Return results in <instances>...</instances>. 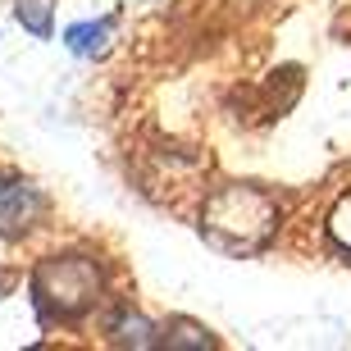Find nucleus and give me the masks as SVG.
<instances>
[{
	"instance_id": "obj_1",
	"label": "nucleus",
	"mask_w": 351,
	"mask_h": 351,
	"mask_svg": "<svg viewBox=\"0 0 351 351\" xmlns=\"http://www.w3.org/2000/svg\"><path fill=\"white\" fill-rule=\"evenodd\" d=\"M274 223H278V206H274L269 196L261 187H219V192L206 201V237L210 242H219L228 251H256L265 237L274 233Z\"/></svg>"
},
{
	"instance_id": "obj_2",
	"label": "nucleus",
	"mask_w": 351,
	"mask_h": 351,
	"mask_svg": "<svg viewBox=\"0 0 351 351\" xmlns=\"http://www.w3.org/2000/svg\"><path fill=\"white\" fill-rule=\"evenodd\" d=\"M32 292H37L41 311L73 319V315L96 306V297H101V269L87 256H51L32 274Z\"/></svg>"
},
{
	"instance_id": "obj_3",
	"label": "nucleus",
	"mask_w": 351,
	"mask_h": 351,
	"mask_svg": "<svg viewBox=\"0 0 351 351\" xmlns=\"http://www.w3.org/2000/svg\"><path fill=\"white\" fill-rule=\"evenodd\" d=\"M41 192L23 178H0V237H23L41 219Z\"/></svg>"
},
{
	"instance_id": "obj_4",
	"label": "nucleus",
	"mask_w": 351,
	"mask_h": 351,
	"mask_svg": "<svg viewBox=\"0 0 351 351\" xmlns=\"http://www.w3.org/2000/svg\"><path fill=\"white\" fill-rule=\"evenodd\" d=\"M110 342L114 347H137V351H146V347H156V328H151V319H142V315H119L114 324H110Z\"/></svg>"
},
{
	"instance_id": "obj_5",
	"label": "nucleus",
	"mask_w": 351,
	"mask_h": 351,
	"mask_svg": "<svg viewBox=\"0 0 351 351\" xmlns=\"http://www.w3.org/2000/svg\"><path fill=\"white\" fill-rule=\"evenodd\" d=\"M105 37H110V23H73L64 32V46L73 55H101L105 51Z\"/></svg>"
},
{
	"instance_id": "obj_6",
	"label": "nucleus",
	"mask_w": 351,
	"mask_h": 351,
	"mask_svg": "<svg viewBox=\"0 0 351 351\" xmlns=\"http://www.w3.org/2000/svg\"><path fill=\"white\" fill-rule=\"evenodd\" d=\"M19 23L37 37H51V0H19Z\"/></svg>"
},
{
	"instance_id": "obj_7",
	"label": "nucleus",
	"mask_w": 351,
	"mask_h": 351,
	"mask_svg": "<svg viewBox=\"0 0 351 351\" xmlns=\"http://www.w3.org/2000/svg\"><path fill=\"white\" fill-rule=\"evenodd\" d=\"M328 233H333V242H338L342 251H351V196H342L338 206H333V215H328Z\"/></svg>"
},
{
	"instance_id": "obj_8",
	"label": "nucleus",
	"mask_w": 351,
	"mask_h": 351,
	"mask_svg": "<svg viewBox=\"0 0 351 351\" xmlns=\"http://www.w3.org/2000/svg\"><path fill=\"white\" fill-rule=\"evenodd\" d=\"M178 333H182V338H169V347H210V338L201 333V328H187V324H182Z\"/></svg>"
}]
</instances>
